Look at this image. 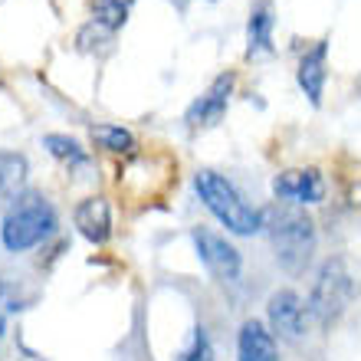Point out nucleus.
Here are the masks:
<instances>
[{"mask_svg":"<svg viewBox=\"0 0 361 361\" xmlns=\"http://www.w3.org/2000/svg\"><path fill=\"white\" fill-rule=\"evenodd\" d=\"M269 325L273 332L286 342H299L305 335V309H302V299L293 293V289H279V293L269 295Z\"/></svg>","mask_w":361,"mask_h":361,"instance_id":"nucleus-7","label":"nucleus"},{"mask_svg":"<svg viewBox=\"0 0 361 361\" xmlns=\"http://www.w3.org/2000/svg\"><path fill=\"white\" fill-rule=\"evenodd\" d=\"M233 86H237V76H233V73H220V76L210 82L207 92L190 102V109L184 112V122H188L190 128H210V125L224 122Z\"/></svg>","mask_w":361,"mask_h":361,"instance_id":"nucleus-6","label":"nucleus"},{"mask_svg":"<svg viewBox=\"0 0 361 361\" xmlns=\"http://www.w3.org/2000/svg\"><path fill=\"white\" fill-rule=\"evenodd\" d=\"M178 361H214V352H210V342H207V335H204V329L194 332V345Z\"/></svg>","mask_w":361,"mask_h":361,"instance_id":"nucleus-17","label":"nucleus"},{"mask_svg":"<svg viewBox=\"0 0 361 361\" xmlns=\"http://www.w3.org/2000/svg\"><path fill=\"white\" fill-rule=\"evenodd\" d=\"M358 95H361V76H358Z\"/></svg>","mask_w":361,"mask_h":361,"instance_id":"nucleus-20","label":"nucleus"},{"mask_svg":"<svg viewBox=\"0 0 361 361\" xmlns=\"http://www.w3.org/2000/svg\"><path fill=\"white\" fill-rule=\"evenodd\" d=\"M263 227L269 230L276 263L286 273L299 276L315 253V224L305 217V210H299L295 204L273 207L263 214Z\"/></svg>","mask_w":361,"mask_h":361,"instance_id":"nucleus-1","label":"nucleus"},{"mask_svg":"<svg viewBox=\"0 0 361 361\" xmlns=\"http://www.w3.org/2000/svg\"><path fill=\"white\" fill-rule=\"evenodd\" d=\"M135 0H95L92 4V23L105 27L109 33L125 27V20H128V10H132Z\"/></svg>","mask_w":361,"mask_h":361,"instance_id":"nucleus-14","label":"nucleus"},{"mask_svg":"<svg viewBox=\"0 0 361 361\" xmlns=\"http://www.w3.org/2000/svg\"><path fill=\"white\" fill-rule=\"evenodd\" d=\"M273 0H257L250 10V23H247V53H269L273 49Z\"/></svg>","mask_w":361,"mask_h":361,"instance_id":"nucleus-12","label":"nucleus"},{"mask_svg":"<svg viewBox=\"0 0 361 361\" xmlns=\"http://www.w3.org/2000/svg\"><path fill=\"white\" fill-rule=\"evenodd\" d=\"M355 295V273L348 269V259L332 257L325 259L312 283V295H309V312L322 329L335 325L342 319Z\"/></svg>","mask_w":361,"mask_h":361,"instance_id":"nucleus-4","label":"nucleus"},{"mask_svg":"<svg viewBox=\"0 0 361 361\" xmlns=\"http://www.w3.org/2000/svg\"><path fill=\"white\" fill-rule=\"evenodd\" d=\"M190 237H194L200 263H204L210 273L217 276V279H224V283H233V279H237L243 263H240L237 247H233L227 237H220L217 230H210V227H194Z\"/></svg>","mask_w":361,"mask_h":361,"instance_id":"nucleus-5","label":"nucleus"},{"mask_svg":"<svg viewBox=\"0 0 361 361\" xmlns=\"http://www.w3.org/2000/svg\"><path fill=\"white\" fill-rule=\"evenodd\" d=\"M273 194L276 197L289 200L295 207L302 204H319L325 197V184H322V174L315 168H295V171H283L273 178Z\"/></svg>","mask_w":361,"mask_h":361,"instance_id":"nucleus-8","label":"nucleus"},{"mask_svg":"<svg viewBox=\"0 0 361 361\" xmlns=\"http://www.w3.org/2000/svg\"><path fill=\"white\" fill-rule=\"evenodd\" d=\"M194 190H197V197L204 200V207H207L210 214L230 230V233L250 237V233L263 230V214L250 207L247 200L240 197V190L233 188L224 174L197 171V178H194Z\"/></svg>","mask_w":361,"mask_h":361,"instance_id":"nucleus-3","label":"nucleus"},{"mask_svg":"<svg viewBox=\"0 0 361 361\" xmlns=\"http://www.w3.org/2000/svg\"><path fill=\"white\" fill-rule=\"evenodd\" d=\"M76 227L79 233L95 243V247H102L105 240L112 237V214H109V200L105 197H86L82 204L76 207Z\"/></svg>","mask_w":361,"mask_h":361,"instance_id":"nucleus-9","label":"nucleus"},{"mask_svg":"<svg viewBox=\"0 0 361 361\" xmlns=\"http://www.w3.org/2000/svg\"><path fill=\"white\" fill-rule=\"evenodd\" d=\"M325 56H329V39H319L312 49H305V56L299 59V89L309 95L312 105H322V89H325Z\"/></svg>","mask_w":361,"mask_h":361,"instance_id":"nucleus-10","label":"nucleus"},{"mask_svg":"<svg viewBox=\"0 0 361 361\" xmlns=\"http://www.w3.org/2000/svg\"><path fill=\"white\" fill-rule=\"evenodd\" d=\"M92 142L112 154H128L135 148V135L122 125H92Z\"/></svg>","mask_w":361,"mask_h":361,"instance_id":"nucleus-15","label":"nucleus"},{"mask_svg":"<svg viewBox=\"0 0 361 361\" xmlns=\"http://www.w3.org/2000/svg\"><path fill=\"white\" fill-rule=\"evenodd\" d=\"M43 148H47L53 158H59V161L66 164H86V152L79 148L76 138H69V135H43Z\"/></svg>","mask_w":361,"mask_h":361,"instance_id":"nucleus-16","label":"nucleus"},{"mask_svg":"<svg viewBox=\"0 0 361 361\" xmlns=\"http://www.w3.org/2000/svg\"><path fill=\"white\" fill-rule=\"evenodd\" d=\"M4 332H7V322H4V315H0V342H4Z\"/></svg>","mask_w":361,"mask_h":361,"instance_id":"nucleus-18","label":"nucleus"},{"mask_svg":"<svg viewBox=\"0 0 361 361\" xmlns=\"http://www.w3.org/2000/svg\"><path fill=\"white\" fill-rule=\"evenodd\" d=\"M56 230V210L43 194H20L13 200V207L7 210V217L0 224V240L10 253H27V250L39 247L47 237H53Z\"/></svg>","mask_w":361,"mask_h":361,"instance_id":"nucleus-2","label":"nucleus"},{"mask_svg":"<svg viewBox=\"0 0 361 361\" xmlns=\"http://www.w3.org/2000/svg\"><path fill=\"white\" fill-rule=\"evenodd\" d=\"M237 361H279L273 332H267L263 322H257V319L243 322L237 338Z\"/></svg>","mask_w":361,"mask_h":361,"instance_id":"nucleus-11","label":"nucleus"},{"mask_svg":"<svg viewBox=\"0 0 361 361\" xmlns=\"http://www.w3.org/2000/svg\"><path fill=\"white\" fill-rule=\"evenodd\" d=\"M355 204H361V188H355Z\"/></svg>","mask_w":361,"mask_h":361,"instance_id":"nucleus-19","label":"nucleus"},{"mask_svg":"<svg viewBox=\"0 0 361 361\" xmlns=\"http://www.w3.org/2000/svg\"><path fill=\"white\" fill-rule=\"evenodd\" d=\"M30 164L20 152H0V200H17L27 184Z\"/></svg>","mask_w":361,"mask_h":361,"instance_id":"nucleus-13","label":"nucleus"}]
</instances>
